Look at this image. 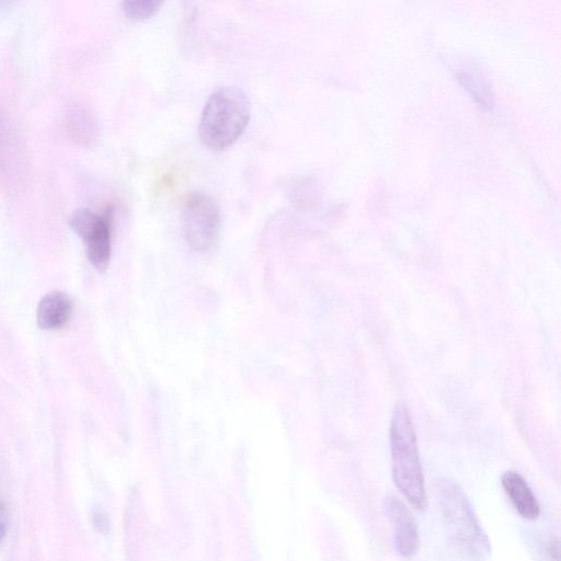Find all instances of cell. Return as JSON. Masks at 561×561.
Returning <instances> with one entry per match:
<instances>
[{
	"label": "cell",
	"mask_w": 561,
	"mask_h": 561,
	"mask_svg": "<svg viewBox=\"0 0 561 561\" xmlns=\"http://www.w3.org/2000/svg\"><path fill=\"white\" fill-rule=\"evenodd\" d=\"M72 312L71 298L61 290L42 297L36 309V320L43 330H57L67 324Z\"/></svg>",
	"instance_id": "cell-8"
},
{
	"label": "cell",
	"mask_w": 561,
	"mask_h": 561,
	"mask_svg": "<svg viewBox=\"0 0 561 561\" xmlns=\"http://www.w3.org/2000/svg\"><path fill=\"white\" fill-rule=\"evenodd\" d=\"M438 502L444 523L458 548L477 559L491 552V542L466 492L451 480L438 484Z\"/></svg>",
	"instance_id": "cell-3"
},
{
	"label": "cell",
	"mask_w": 561,
	"mask_h": 561,
	"mask_svg": "<svg viewBox=\"0 0 561 561\" xmlns=\"http://www.w3.org/2000/svg\"><path fill=\"white\" fill-rule=\"evenodd\" d=\"M502 488L516 512L525 519L534 520L540 515V505L533 490L516 471H505L501 477Z\"/></svg>",
	"instance_id": "cell-7"
},
{
	"label": "cell",
	"mask_w": 561,
	"mask_h": 561,
	"mask_svg": "<svg viewBox=\"0 0 561 561\" xmlns=\"http://www.w3.org/2000/svg\"><path fill=\"white\" fill-rule=\"evenodd\" d=\"M161 4L158 0H125L122 2V9L131 20H145L153 15Z\"/></svg>",
	"instance_id": "cell-10"
},
{
	"label": "cell",
	"mask_w": 561,
	"mask_h": 561,
	"mask_svg": "<svg viewBox=\"0 0 561 561\" xmlns=\"http://www.w3.org/2000/svg\"><path fill=\"white\" fill-rule=\"evenodd\" d=\"M66 125L70 136L78 142L89 145L98 135V123L93 113L85 105L76 102L66 113Z\"/></svg>",
	"instance_id": "cell-9"
},
{
	"label": "cell",
	"mask_w": 561,
	"mask_h": 561,
	"mask_svg": "<svg viewBox=\"0 0 561 561\" xmlns=\"http://www.w3.org/2000/svg\"><path fill=\"white\" fill-rule=\"evenodd\" d=\"M250 121V102L236 87L215 90L202 111L198 133L213 150H224L237 141Z\"/></svg>",
	"instance_id": "cell-2"
},
{
	"label": "cell",
	"mask_w": 561,
	"mask_h": 561,
	"mask_svg": "<svg viewBox=\"0 0 561 561\" xmlns=\"http://www.w3.org/2000/svg\"><path fill=\"white\" fill-rule=\"evenodd\" d=\"M7 534V520L3 507L0 505V542Z\"/></svg>",
	"instance_id": "cell-12"
},
{
	"label": "cell",
	"mask_w": 561,
	"mask_h": 561,
	"mask_svg": "<svg viewBox=\"0 0 561 561\" xmlns=\"http://www.w3.org/2000/svg\"><path fill=\"white\" fill-rule=\"evenodd\" d=\"M181 222L192 249L206 252L217 243L221 227L220 209L206 193L195 191L185 195L181 204Z\"/></svg>",
	"instance_id": "cell-4"
},
{
	"label": "cell",
	"mask_w": 561,
	"mask_h": 561,
	"mask_svg": "<svg viewBox=\"0 0 561 561\" xmlns=\"http://www.w3.org/2000/svg\"><path fill=\"white\" fill-rule=\"evenodd\" d=\"M392 478L397 489L411 506L426 507L425 480L420 461L413 422L403 404L394 408L390 424Z\"/></svg>",
	"instance_id": "cell-1"
},
{
	"label": "cell",
	"mask_w": 561,
	"mask_h": 561,
	"mask_svg": "<svg viewBox=\"0 0 561 561\" xmlns=\"http://www.w3.org/2000/svg\"><path fill=\"white\" fill-rule=\"evenodd\" d=\"M385 513L393 527L397 552L404 558L413 556L419 548V530L412 513L397 496L389 495L383 503Z\"/></svg>",
	"instance_id": "cell-6"
},
{
	"label": "cell",
	"mask_w": 561,
	"mask_h": 561,
	"mask_svg": "<svg viewBox=\"0 0 561 561\" xmlns=\"http://www.w3.org/2000/svg\"><path fill=\"white\" fill-rule=\"evenodd\" d=\"M113 215L112 206L106 207L102 214L82 207L76 209L69 218L71 228L85 244L90 263L99 271H104L111 259Z\"/></svg>",
	"instance_id": "cell-5"
},
{
	"label": "cell",
	"mask_w": 561,
	"mask_h": 561,
	"mask_svg": "<svg viewBox=\"0 0 561 561\" xmlns=\"http://www.w3.org/2000/svg\"><path fill=\"white\" fill-rule=\"evenodd\" d=\"M543 561H560V546L558 540L547 542Z\"/></svg>",
	"instance_id": "cell-11"
}]
</instances>
